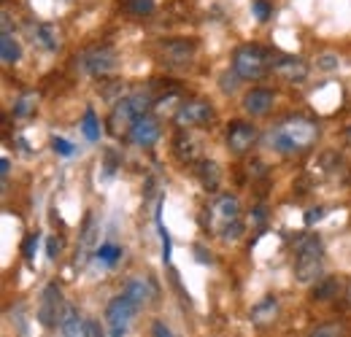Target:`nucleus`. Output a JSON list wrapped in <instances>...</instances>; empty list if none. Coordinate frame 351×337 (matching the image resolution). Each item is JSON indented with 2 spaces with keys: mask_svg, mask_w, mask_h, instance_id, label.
Returning <instances> with one entry per match:
<instances>
[{
  "mask_svg": "<svg viewBox=\"0 0 351 337\" xmlns=\"http://www.w3.org/2000/svg\"><path fill=\"white\" fill-rule=\"evenodd\" d=\"M324 270V246L316 235H308L298 243L295 253V278L300 284H316Z\"/></svg>",
  "mask_w": 351,
  "mask_h": 337,
  "instance_id": "7ed1b4c3",
  "label": "nucleus"
},
{
  "mask_svg": "<svg viewBox=\"0 0 351 337\" xmlns=\"http://www.w3.org/2000/svg\"><path fill=\"white\" fill-rule=\"evenodd\" d=\"M208 227L221 240H238L243 235V219H241V203L235 195H219L208 205Z\"/></svg>",
  "mask_w": 351,
  "mask_h": 337,
  "instance_id": "f03ea898",
  "label": "nucleus"
},
{
  "mask_svg": "<svg viewBox=\"0 0 351 337\" xmlns=\"http://www.w3.org/2000/svg\"><path fill=\"white\" fill-rule=\"evenodd\" d=\"M316 135H319L316 122H311L306 116H289L270 129L267 143L281 154H300L316 143Z\"/></svg>",
  "mask_w": 351,
  "mask_h": 337,
  "instance_id": "f257e3e1",
  "label": "nucleus"
},
{
  "mask_svg": "<svg viewBox=\"0 0 351 337\" xmlns=\"http://www.w3.org/2000/svg\"><path fill=\"white\" fill-rule=\"evenodd\" d=\"M62 253V240L60 238H49V243H46V256L49 259H57Z\"/></svg>",
  "mask_w": 351,
  "mask_h": 337,
  "instance_id": "473e14b6",
  "label": "nucleus"
},
{
  "mask_svg": "<svg viewBox=\"0 0 351 337\" xmlns=\"http://www.w3.org/2000/svg\"><path fill=\"white\" fill-rule=\"evenodd\" d=\"M197 173H200V181H203L206 189H217L219 186V168L214 162H200Z\"/></svg>",
  "mask_w": 351,
  "mask_h": 337,
  "instance_id": "4be33fe9",
  "label": "nucleus"
},
{
  "mask_svg": "<svg viewBox=\"0 0 351 337\" xmlns=\"http://www.w3.org/2000/svg\"><path fill=\"white\" fill-rule=\"evenodd\" d=\"M38 41L44 43L46 49H57V33L51 25H41L38 27Z\"/></svg>",
  "mask_w": 351,
  "mask_h": 337,
  "instance_id": "c85d7f7f",
  "label": "nucleus"
},
{
  "mask_svg": "<svg viewBox=\"0 0 351 337\" xmlns=\"http://www.w3.org/2000/svg\"><path fill=\"white\" fill-rule=\"evenodd\" d=\"M273 73L289 84H303L308 79V62H303L300 57H278L273 62Z\"/></svg>",
  "mask_w": 351,
  "mask_h": 337,
  "instance_id": "ddd939ff",
  "label": "nucleus"
},
{
  "mask_svg": "<svg viewBox=\"0 0 351 337\" xmlns=\"http://www.w3.org/2000/svg\"><path fill=\"white\" fill-rule=\"evenodd\" d=\"M0 57H3V62H5V65H11V62H19V57H22V49H19V43L11 38V33H8V30L0 36Z\"/></svg>",
  "mask_w": 351,
  "mask_h": 337,
  "instance_id": "6ab92c4d",
  "label": "nucleus"
},
{
  "mask_svg": "<svg viewBox=\"0 0 351 337\" xmlns=\"http://www.w3.org/2000/svg\"><path fill=\"white\" fill-rule=\"evenodd\" d=\"M65 299H62V292H60V286L57 284H49L44 289V295H41V302H38V321L44 324V327H57L60 324V316H62V310H65Z\"/></svg>",
  "mask_w": 351,
  "mask_h": 337,
  "instance_id": "9d476101",
  "label": "nucleus"
},
{
  "mask_svg": "<svg viewBox=\"0 0 351 337\" xmlns=\"http://www.w3.org/2000/svg\"><path fill=\"white\" fill-rule=\"evenodd\" d=\"M122 295L132 299L138 308H143V305H149L154 295H157V289H154V284L149 281V278H130L128 284H125V289H122Z\"/></svg>",
  "mask_w": 351,
  "mask_h": 337,
  "instance_id": "dca6fc26",
  "label": "nucleus"
},
{
  "mask_svg": "<svg viewBox=\"0 0 351 337\" xmlns=\"http://www.w3.org/2000/svg\"><path fill=\"white\" fill-rule=\"evenodd\" d=\"M338 65V57H332V54H324V60H322V68H335Z\"/></svg>",
  "mask_w": 351,
  "mask_h": 337,
  "instance_id": "c9c22d12",
  "label": "nucleus"
},
{
  "mask_svg": "<svg viewBox=\"0 0 351 337\" xmlns=\"http://www.w3.org/2000/svg\"><path fill=\"white\" fill-rule=\"evenodd\" d=\"M273 103H276V92L267 89V86H254V89L246 92V97H243V108H246V114H252V116L267 114V111L273 108Z\"/></svg>",
  "mask_w": 351,
  "mask_h": 337,
  "instance_id": "2eb2a0df",
  "label": "nucleus"
},
{
  "mask_svg": "<svg viewBox=\"0 0 351 337\" xmlns=\"http://www.w3.org/2000/svg\"><path fill=\"white\" fill-rule=\"evenodd\" d=\"M57 329L62 332V337H103V329H100L92 319L82 316L71 302L65 305V310H62V316H60Z\"/></svg>",
  "mask_w": 351,
  "mask_h": 337,
  "instance_id": "6e6552de",
  "label": "nucleus"
},
{
  "mask_svg": "<svg viewBox=\"0 0 351 337\" xmlns=\"http://www.w3.org/2000/svg\"><path fill=\"white\" fill-rule=\"evenodd\" d=\"M141 308L128 299L125 295L114 297L111 302H108V308H106V321H108V337H125L128 335V329H130L132 319H135V313H138Z\"/></svg>",
  "mask_w": 351,
  "mask_h": 337,
  "instance_id": "0eeeda50",
  "label": "nucleus"
},
{
  "mask_svg": "<svg viewBox=\"0 0 351 337\" xmlns=\"http://www.w3.org/2000/svg\"><path fill=\"white\" fill-rule=\"evenodd\" d=\"M157 49H160V60L173 68L189 65L195 57V41H162Z\"/></svg>",
  "mask_w": 351,
  "mask_h": 337,
  "instance_id": "f8f14e48",
  "label": "nucleus"
},
{
  "mask_svg": "<svg viewBox=\"0 0 351 337\" xmlns=\"http://www.w3.org/2000/svg\"><path fill=\"white\" fill-rule=\"evenodd\" d=\"M122 246H117V243H103V246H97V251H95V259L103 264V267H114L119 259H122Z\"/></svg>",
  "mask_w": 351,
  "mask_h": 337,
  "instance_id": "aec40b11",
  "label": "nucleus"
},
{
  "mask_svg": "<svg viewBox=\"0 0 351 337\" xmlns=\"http://www.w3.org/2000/svg\"><path fill=\"white\" fill-rule=\"evenodd\" d=\"M254 140H257V129L254 125H249V122H232L230 129H227V149L232 151V154H246L252 146H254Z\"/></svg>",
  "mask_w": 351,
  "mask_h": 337,
  "instance_id": "9b49d317",
  "label": "nucleus"
},
{
  "mask_svg": "<svg viewBox=\"0 0 351 337\" xmlns=\"http://www.w3.org/2000/svg\"><path fill=\"white\" fill-rule=\"evenodd\" d=\"M95 240H97L95 219H92V216H87V221H84V229H82V240H79V251H76V264H79V267H84L89 259L95 256V251H97Z\"/></svg>",
  "mask_w": 351,
  "mask_h": 337,
  "instance_id": "f3484780",
  "label": "nucleus"
},
{
  "mask_svg": "<svg viewBox=\"0 0 351 337\" xmlns=\"http://www.w3.org/2000/svg\"><path fill=\"white\" fill-rule=\"evenodd\" d=\"M270 65H273V62H270L267 51H265L263 46H257V43H243V46H238L235 54H232V71L238 73L241 82L260 79Z\"/></svg>",
  "mask_w": 351,
  "mask_h": 337,
  "instance_id": "20e7f679",
  "label": "nucleus"
},
{
  "mask_svg": "<svg viewBox=\"0 0 351 337\" xmlns=\"http://www.w3.org/2000/svg\"><path fill=\"white\" fill-rule=\"evenodd\" d=\"M79 68H82L87 76H95V79L108 76V73L117 68V51H114V46L97 43V46L84 49V51L79 54Z\"/></svg>",
  "mask_w": 351,
  "mask_h": 337,
  "instance_id": "423d86ee",
  "label": "nucleus"
},
{
  "mask_svg": "<svg viewBox=\"0 0 351 337\" xmlns=\"http://www.w3.org/2000/svg\"><path fill=\"white\" fill-rule=\"evenodd\" d=\"M36 103H38V95H33V92L22 95V97L16 100V105H14V116H16V119H25V116H30V111L36 108Z\"/></svg>",
  "mask_w": 351,
  "mask_h": 337,
  "instance_id": "5701e85b",
  "label": "nucleus"
},
{
  "mask_svg": "<svg viewBox=\"0 0 351 337\" xmlns=\"http://www.w3.org/2000/svg\"><path fill=\"white\" fill-rule=\"evenodd\" d=\"M308 337H343V324H335V321L332 324H322Z\"/></svg>",
  "mask_w": 351,
  "mask_h": 337,
  "instance_id": "bb28decb",
  "label": "nucleus"
},
{
  "mask_svg": "<svg viewBox=\"0 0 351 337\" xmlns=\"http://www.w3.org/2000/svg\"><path fill=\"white\" fill-rule=\"evenodd\" d=\"M154 335H157V337H173L168 329H165V327H162V324H154Z\"/></svg>",
  "mask_w": 351,
  "mask_h": 337,
  "instance_id": "e433bc0d",
  "label": "nucleus"
},
{
  "mask_svg": "<svg viewBox=\"0 0 351 337\" xmlns=\"http://www.w3.org/2000/svg\"><path fill=\"white\" fill-rule=\"evenodd\" d=\"M51 149H54L57 154H62V157H71V154H73V146H71L65 138H51Z\"/></svg>",
  "mask_w": 351,
  "mask_h": 337,
  "instance_id": "7c9ffc66",
  "label": "nucleus"
},
{
  "mask_svg": "<svg viewBox=\"0 0 351 337\" xmlns=\"http://www.w3.org/2000/svg\"><path fill=\"white\" fill-rule=\"evenodd\" d=\"M176 154H178L181 162H195L197 154H200V149H197V143H195L192 135H178L176 138Z\"/></svg>",
  "mask_w": 351,
  "mask_h": 337,
  "instance_id": "a211bd4d",
  "label": "nucleus"
},
{
  "mask_svg": "<svg viewBox=\"0 0 351 337\" xmlns=\"http://www.w3.org/2000/svg\"><path fill=\"white\" fill-rule=\"evenodd\" d=\"M125 8L132 16H149V14H154V0H128Z\"/></svg>",
  "mask_w": 351,
  "mask_h": 337,
  "instance_id": "a878e982",
  "label": "nucleus"
},
{
  "mask_svg": "<svg viewBox=\"0 0 351 337\" xmlns=\"http://www.w3.org/2000/svg\"><path fill=\"white\" fill-rule=\"evenodd\" d=\"M128 135H130V140L135 146L149 149V146H154V143L160 140V122L146 114V116H141V119L128 129Z\"/></svg>",
  "mask_w": 351,
  "mask_h": 337,
  "instance_id": "4468645a",
  "label": "nucleus"
},
{
  "mask_svg": "<svg viewBox=\"0 0 351 337\" xmlns=\"http://www.w3.org/2000/svg\"><path fill=\"white\" fill-rule=\"evenodd\" d=\"M36 249H38V235H30V238L25 240V256H27V259H33Z\"/></svg>",
  "mask_w": 351,
  "mask_h": 337,
  "instance_id": "72a5a7b5",
  "label": "nucleus"
},
{
  "mask_svg": "<svg viewBox=\"0 0 351 337\" xmlns=\"http://www.w3.org/2000/svg\"><path fill=\"white\" fill-rule=\"evenodd\" d=\"M82 132H84V138H87L89 143H95V140L100 138V122H97L95 111H87V114H84V122H82Z\"/></svg>",
  "mask_w": 351,
  "mask_h": 337,
  "instance_id": "393cba45",
  "label": "nucleus"
},
{
  "mask_svg": "<svg viewBox=\"0 0 351 337\" xmlns=\"http://www.w3.org/2000/svg\"><path fill=\"white\" fill-rule=\"evenodd\" d=\"M346 302H349V305H351V284H349V286H346Z\"/></svg>",
  "mask_w": 351,
  "mask_h": 337,
  "instance_id": "58836bf2",
  "label": "nucleus"
},
{
  "mask_svg": "<svg viewBox=\"0 0 351 337\" xmlns=\"http://www.w3.org/2000/svg\"><path fill=\"white\" fill-rule=\"evenodd\" d=\"M322 216H324V208H311V211L306 213V224L311 227V224H313V221H319Z\"/></svg>",
  "mask_w": 351,
  "mask_h": 337,
  "instance_id": "f704fd0d",
  "label": "nucleus"
},
{
  "mask_svg": "<svg viewBox=\"0 0 351 337\" xmlns=\"http://www.w3.org/2000/svg\"><path fill=\"white\" fill-rule=\"evenodd\" d=\"M152 105H154V103H152L149 92H135V95L122 97V100L114 105V111H111V132L119 135L125 127H132L141 116L149 114Z\"/></svg>",
  "mask_w": 351,
  "mask_h": 337,
  "instance_id": "39448f33",
  "label": "nucleus"
},
{
  "mask_svg": "<svg viewBox=\"0 0 351 337\" xmlns=\"http://www.w3.org/2000/svg\"><path fill=\"white\" fill-rule=\"evenodd\" d=\"M173 119L181 129L211 125V119H214V108H211V103H206V100L195 97V100H186V103H181V105H178V111H176Z\"/></svg>",
  "mask_w": 351,
  "mask_h": 337,
  "instance_id": "1a4fd4ad",
  "label": "nucleus"
},
{
  "mask_svg": "<svg viewBox=\"0 0 351 337\" xmlns=\"http://www.w3.org/2000/svg\"><path fill=\"white\" fill-rule=\"evenodd\" d=\"M157 229H160V240H162V259H165V262H171V235H168V229L162 227L160 213H157Z\"/></svg>",
  "mask_w": 351,
  "mask_h": 337,
  "instance_id": "c756f323",
  "label": "nucleus"
},
{
  "mask_svg": "<svg viewBox=\"0 0 351 337\" xmlns=\"http://www.w3.org/2000/svg\"><path fill=\"white\" fill-rule=\"evenodd\" d=\"M8 170H11V162H8L5 157H3V160H0V173H3V178L8 175Z\"/></svg>",
  "mask_w": 351,
  "mask_h": 337,
  "instance_id": "4c0bfd02",
  "label": "nucleus"
},
{
  "mask_svg": "<svg viewBox=\"0 0 351 337\" xmlns=\"http://www.w3.org/2000/svg\"><path fill=\"white\" fill-rule=\"evenodd\" d=\"M338 281L335 278H327V281H322V284H316V289H313V299H319V302H324V299H332V297L338 295Z\"/></svg>",
  "mask_w": 351,
  "mask_h": 337,
  "instance_id": "b1692460",
  "label": "nucleus"
},
{
  "mask_svg": "<svg viewBox=\"0 0 351 337\" xmlns=\"http://www.w3.org/2000/svg\"><path fill=\"white\" fill-rule=\"evenodd\" d=\"M252 14L260 19V22H267L270 14H273V5L267 0H252Z\"/></svg>",
  "mask_w": 351,
  "mask_h": 337,
  "instance_id": "cd10ccee",
  "label": "nucleus"
},
{
  "mask_svg": "<svg viewBox=\"0 0 351 337\" xmlns=\"http://www.w3.org/2000/svg\"><path fill=\"white\" fill-rule=\"evenodd\" d=\"M238 82H241V79H238L235 71H232V73H224V76H221V92H235Z\"/></svg>",
  "mask_w": 351,
  "mask_h": 337,
  "instance_id": "2f4dec72",
  "label": "nucleus"
},
{
  "mask_svg": "<svg viewBox=\"0 0 351 337\" xmlns=\"http://www.w3.org/2000/svg\"><path fill=\"white\" fill-rule=\"evenodd\" d=\"M276 308H278V305H276V299H273V297H267L265 302H260V305L252 310V321H254V324L273 321V319H276Z\"/></svg>",
  "mask_w": 351,
  "mask_h": 337,
  "instance_id": "412c9836",
  "label": "nucleus"
}]
</instances>
